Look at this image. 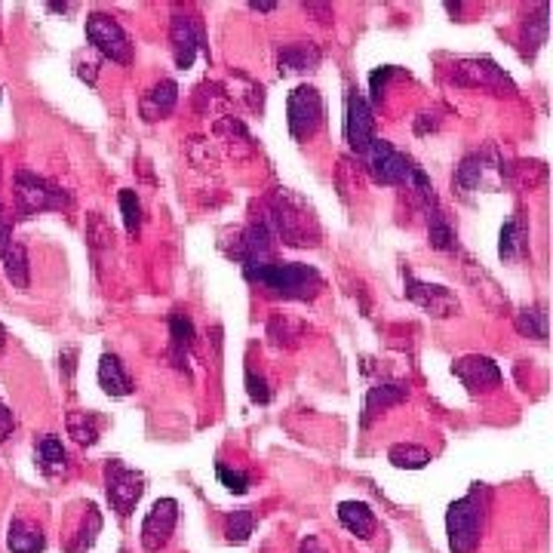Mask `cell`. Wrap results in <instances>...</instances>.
<instances>
[{"mask_svg": "<svg viewBox=\"0 0 553 553\" xmlns=\"http://www.w3.org/2000/svg\"><path fill=\"white\" fill-rule=\"evenodd\" d=\"M243 277L255 286L268 289L277 299L286 302H311L323 289V277L317 268L302 262H262V265H246Z\"/></svg>", "mask_w": 553, "mask_h": 553, "instance_id": "cell-1", "label": "cell"}, {"mask_svg": "<svg viewBox=\"0 0 553 553\" xmlns=\"http://www.w3.org/2000/svg\"><path fill=\"white\" fill-rule=\"evenodd\" d=\"M268 228L274 231L277 240H283L286 246H317L320 243V225L314 219L311 206L289 194L286 188H277L265 206V216Z\"/></svg>", "mask_w": 553, "mask_h": 553, "instance_id": "cell-2", "label": "cell"}, {"mask_svg": "<svg viewBox=\"0 0 553 553\" xmlns=\"http://www.w3.org/2000/svg\"><path fill=\"white\" fill-rule=\"evenodd\" d=\"M13 194H16V216L31 219L40 212H62L71 209V194H65L50 179L31 173V169H19L13 176Z\"/></svg>", "mask_w": 553, "mask_h": 553, "instance_id": "cell-3", "label": "cell"}, {"mask_svg": "<svg viewBox=\"0 0 553 553\" xmlns=\"http://www.w3.org/2000/svg\"><path fill=\"white\" fill-rule=\"evenodd\" d=\"M477 489L471 495L452 501L449 510H446V535H449V550L452 553H474L480 547L486 504L477 498Z\"/></svg>", "mask_w": 553, "mask_h": 553, "instance_id": "cell-4", "label": "cell"}, {"mask_svg": "<svg viewBox=\"0 0 553 553\" xmlns=\"http://www.w3.org/2000/svg\"><path fill=\"white\" fill-rule=\"evenodd\" d=\"M105 495L111 501L114 514L126 520L145 495V474L126 467L123 461H108L105 464Z\"/></svg>", "mask_w": 553, "mask_h": 553, "instance_id": "cell-5", "label": "cell"}, {"mask_svg": "<svg viewBox=\"0 0 553 553\" xmlns=\"http://www.w3.org/2000/svg\"><path fill=\"white\" fill-rule=\"evenodd\" d=\"M87 40L93 50L117 65H130L133 62V40L123 31V25L114 16L105 13H90L87 16Z\"/></svg>", "mask_w": 553, "mask_h": 553, "instance_id": "cell-6", "label": "cell"}, {"mask_svg": "<svg viewBox=\"0 0 553 553\" xmlns=\"http://www.w3.org/2000/svg\"><path fill=\"white\" fill-rule=\"evenodd\" d=\"M363 163L375 185H406L412 166H415L403 151H397L388 139H378V136L363 151Z\"/></svg>", "mask_w": 553, "mask_h": 553, "instance_id": "cell-7", "label": "cell"}, {"mask_svg": "<svg viewBox=\"0 0 553 553\" xmlns=\"http://www.w3.org/2000/svg\"><path fill=\"white\" fill-rule=\"evenodd\" d=\"M323 117H326V105H323V96L314 87H295L289 93L286 123H289V136L292 139H299V142L311 139L323 126Z\"/></svg>", "mask_w": 553, "mask_h": 553, "instance_id": "cell-8", "label": "cell"}, {"mask_svg": "<svg viewBox=\"0 0 553 553\" xmlns=\"http://www.w3.org/2000/svg\"><path fill=\"white\" fill-rule=\"evenodd\" d=\"M274 243H277V237L268 228V222L265 219H255L243 231L234 234V246H225V252L246 268V265L274 262Z\"/></svg>", "mask_w": 553, "mask_h": 553, "instance_id": "cell-9", "label": "cell"}, {"mask_svg": "<svg viewBox=\"0 0 553 553\" xmlns=\"http://www.w3.org/2000/svg\"><path fill=\"white\" fill-rule=\"evenodd\" d=\"M176 523H179V501L176 498H157L145 514V523H142V547L148 553L163 550L166 541L176 532Z\"/></svg>", "mask_w": 553, "mask_h": 553, "instance_id": "cell-10", "label": "cell"}, {"mask_svg": "<svg viewBox=\"0 0 553 553\" xmlns=\"http://www.w3.org/2000/svg\"><path fill=\"white\" fill-rule=\"evenodd\" d=\"M203 25L197 16L188 13H173V22H169V44H173V59L176 68L188 71L197 59V53L203 50Z\"/></svg>", "mask_w": 553, "mask_h": 553, "instance_id": "cell-11", "label": "cell"}, {"mask_svg": "<svg viewBox=\"0 0 553 553\" xmlns=\"http://www.w3.org/2000/svg\"><path fill=\"white\" fill-rule=\"evenodd\" d=\"M345 139L348 145L363 154L372 142H375V117H372V105L366 102L363 93L351 90L345 99Z\"/></svg>", "mask_w": 553, "mask_h": 553, "instance_id": "cell-12", "label": "cell"}, {"mask_svg": "<svg viewBox=\"0 0 553 553\" xmlns=\"http://www.w3.org/2000/svg\"><path fill=\"white\" fill-rule=\"evenodd\" d=\"M452 80L461 83V87H483V90H492V93H514V83L510 77L489 59H464L455 65L452 71Z\"/></svg>", "mask_w": 553, "mask_h": 553, "instance_id": "cell-13", "label": "cell"}, {"mask_svg": "<svg viewBox=\"0 0 553 553\" xmlns=\"http://www.w3.org/2000/svg\"><path fill=\"white\" fill-rule=\"evenodd\" d=\"M452 375L461 381V385L471 391V394H483L501 385V369L495 360L480 357V354H467L461 360L452 363Z\"/></svg>", "mask_w": 553, "mask_h": 553, "instance_id": "cell-14", "label": "cell"}, {"mask_svg": "<svg viewBox=\"0 0 553 553\" xmlns=\"http://www.w3.org/2000/svg\"><path fill=\"white\" fill-rule=\"evenodd\" d=\"M406 295L409 299L424 311V314H431L437 320L443 317H452L458 311V299H455V292L449 286H437V283H421L415 277H406Z\"/></svg>", "mask_w": 553, "mask_h": 553, "instance_id": "cell-15", "label": "cell"}, {"mask_svg": "<svg viewBox=\"0 0 553 553\" xmlns=\"http://www.w3.org/2000/svg\"><path fill=\"white\" fill-rule=\"evenodd\" d=\"M406 400H409V385H403V381H381V385L369 388L363 403V428H369L381 412H388L391 406H400Z\"/></svg>", "mask_w": 553, "mask_h": 553, "instance_id": "cell-16", "label": "cell"}, {"mask_svg": "<svg viewBox=\"0 0 553 553\" xmlns=\"http://www.w3.org/2000/svg\"><path fill=\"white\" fill-rule=\"evenodd\" d=\"M323 53L311 40H299V44H286L277 50V68L280 74H302V71H314L320 65Z\"/></svg>", "mask_w": 553, "mask_h": 553, "instance_id": "cell-17", "label": "cell"}, {"mask_svg": "<svg viewBox=\"0 0 553 553\" xmlns=\"http://www.w3.org/2000/svg\"><path fill=\"white\" fill-rule=\"evenodd\" d=\"M216 136H219V142H225V148L237 157V160H243V157H249L252 151H255V142H252V136H249V130L243 126V120L240 117H234V114H222L219 120H216Z\"/></svg>", "mask_w": 553, "mask_h": 553, "instance_id": "cell-18", "label": "cell"}, {"mask_svg": "<svg viewBox=\"0 0 553 553\" xmlns=\"http://www.w3.org/2000/svg\"><path fill=\"white\" fill-rule=\"evenodd\" d=\"M338 520H342V526L360 541H369L378 529L375 510L366 501H342L338 504Z\"/></svg>", "mask_w": 553, "mask_h": 553, "instance_id": "cell-19", "label": "cell"}, {"mask_svg": "<svg viewBox=\"0 0 553 553\" xmlns=\"http://www.w3.org/2000/svg\"><path fill=\"white\" fill-rule=\"evenodd\" d=\"M176 102H179V87H176V80H160L157 87H151V90L145 93V99H142V117H145L148 123L163 120V117L173 114Z\"/></svg>", "mask_w": 553, "mask_h": 553, "instance_id": "cell-20", "label": "cell"}, {"mask_svg": "<svg viewBox=\"0 0 553 553\" xmlns=\"http://www.w3.org/2000/svg\"><path fill=\"white\" fill-rule=\"evenodd\" d=\"M191 348H194V323L188 314L176 311L169 317V357H173L176 369H185Z\"/></svg>", "mask_w": 553, "mask_h": 553, "instance_id": "cell-21", "label": "cell"}, {"mask_svg": "<svg viewBox=\"0 0 553 553\" xmlns=\"http://www.w3.org/2000/svg\"><path fill=\"white\" fill-rule=\"evenodd\" d=\"M99 388L108 394V397H130L133 394V378L126 375V369H123V363H120V357H114V354H102V360H99Z\"/></svg>", "mask_w": 553, "mask_h": 553, "instance_id": "cell-22", "label": "cell"}, {"mask_svg": "<svg viewBox=\"0 0 553 553\" xmlns=\"http://www.w3.org/2000/svg\"><path fill=\"white\" fill-rule=\"evenodd\" d=\"M302 338H305V323L302 320H295L289 314H271V320H268V342L274 348L292 351V348L302 345Z\"/></svg>", "mask_w": 553, "mask_h": 553, "instance_id": "cell-23", "label": "cell"}, {"mask_svg": "<svg viewBox=\"0 0 553 553\" xmlns=\"http://www.w3.org/2000/svg\"><path fill=\"white\" fill-rule=\"evenodd\" d=\"M7 547H10V553H44L47 538H44V532H40V526L16 517L7 529Z\"/></svg>", "mask_w": 553, "mask_h": 553, "instance_id": "cell-24", "label": "cell"}, {"mask_svg": "<svg viewBox=\"0 0 553 553\" xmlns=\"http://www.w3.org/2000/svg\"><path fill=\"white\" fill-rule=\"evenodd\" d=\"M37 464L47 477H59L68 471V455H65V446L56 434H47V437L37 440Z\"/></svg>", "mask_w": 553, "mask_h": 553, "instance_id": "cell-25", "label": "cell"}, {"mask_svg": "<svg viewBox=\"0 0 553 553\" xmlns=\"http://www.w3.org/2000/svg\"><path fill=\"white\" fill-rule=\"evenodd\" d=\"M0 262H4V271H7V280L16 286V289H28L31 283V268H28V252L19 240H13L4 252H0Z\"/></svg>", "mask_w": 553, "mask_h": 553, "instance_id": "cell-26", "label": "cell"}, {"mask_svg": "<svg viewBox=\"0 0 553 553\" xmlns=\"http://www.w3.org/2000/svg\"><path fill=\"white\" fill-rule=\"evenodd\" d=\"M424 209H428V240H431V246L440 249V252H455L458 240H455V231H452L449 219L443 216V209L437 203L424 206Z\"/></svg>", "mask_w": 553, "mask_h": 553, "instance_id": "cell-27", "label": "cell"}, {"mask_svg": "<svg viewBox=\"0 0 553 553\" xmlns=\"http://www.w3.org/2000/svg\"><path fill=\"white\" fill-rule=\"evenodd\" d=\"M483 169H486V160H483V154H467V157L461 160V166L455 169L452 188H455L461 197L474 194V191L480 188V182H483Z\"/></svg>", "mask_w": 553, "mask_h": 553, "instance_id": "cell-28", "label": "cell"}, {"mask_svg": "<svg viewBox=\"0 0 553 553\" xmlns=\"http://www.w3.org/2000/svg\"><path fill=\"white\" fill-rule=\"evenodd\" d=\"M99 415L93 412H68L65 418V428H68V437H74V443L80 446H96L99 443Z\"/></svg>", "mask_w": 553, "mask_h": 553, "instance_id": "cell-29", "label": "cell"}, {"mask_svg": "<svg viewBox=\"0 0 553 553\" xmlns=\"http://www.w3.org/2000/svg\"><path fill=\"white\" fill-rule=\"evenodd\" d=\"M388 461L400 467V471H421V467L431 464V452L415 443H394L388 449Z\"/></svg>", "mask_w": 553, "mask_h": 553, "instance_id": "cell-30", "label": "cell"}, {"mask_svg": "<svg viewBox=\"0 0 553 553\" xmlns=\"http://www.w3.org/2000/svg\"><path fill=\"white\" fill-rule=\"evenodd\" d=\"M99 532H102V514L96 504H87V517H83V526L77 529L74 541H68V553H87L96 544Z\"/></svg>", "mask_w": 553, "mask_h": 553, "instance_id": "cell-31", "label": "cell"}, {"mask_svg": "<svg viewBox=\"0 0 553 553\" xmlns=\"http://www.w3.org/2000/svg\"><path fill=\"white\" fill-rule=\"evenodd\" d=\"M517 332L520 335H529V338H538V342H544L547 338V308L544 305H532V308H523L517 314Z\"/></svg>", "mask_w": 553, "mask_h": 553, "instance_id": "cell-32", "label": "cell"}, {"mask_svg": "<svg viewBox=\"0 0 553 553\" xmlns=\"http://www.w3.org/2000/svg\"><path fill=\"white\" fill-rule=\"evenodd\" d=\"M252 529H255V514H252L249 507L234 510V514H228V520H225V538H228V544H246L249 535H252Z\"/></svg>", "mask_w": 553, "mask_h": 553, "instance_id": "cell-33", "label": "cell"}, {"mask_svg": "<svg viewBox=\"0 0 553 553\" xmlns=\"http://www.w3.org/2000/svg\"><path fill=\"white\" fill-rule=\"evenodd\" d=\"M117 200H120V212H123V225H126V231L139 234V228H142V203H139L136 191L123 188Z\"/></svg>", "mask_w": 553, "mask_h": 553, "instance_id": "cell-34", "label": "cell"}, {"mask_svg": "<svg viewBox=\"0 0 553 553\" xmlns=\"http://www.w3.org/2000/svg\"><path fill=\"white\" fill-rule=\"evenodd\" d=\"M520 246H523V225L517 219L514 222H504L501 225V234H498V255L507 262V259H514Z\"/></svg>", "mask_w": 553, "mask_h": 553, "instance_id": "cell-35", "label": "cell"}, {"mask_svg": "<svg viewBox=\"0 0 553 553\" xmlns=\"http://www.w3.org/2000/svg\"><path fill=\"white\" fill-rule=\"evenodd\" d=\"M216 477H219V483L228 489V492H234V495H246L249 492V486H252V480H249V474H243V471H231L228 464H216Z\"/></svg>", "mask_w": 553, "mask_h": 553, "instance_id": "cell-36", "label": "cell"}, {"mask_svg": "<svg viewBox=\"0 0 553 553\" xmlns=\"http://www.w3.org/2000/svg\"><path fill=\"white\" fill-rule=\"evenodd\" d=\"M544 37H547V7H541V10H538V16H532V19L526 22V28H523L526 47L532 44V50H529V53H535V50L544 44Z\"/></svg>", "mask_w": 553, "mask_h": 553, "instance_id": "cell-37", "label": "cell"}, {"mask_svg": "<svg viewBox=\"0 0 553 553\" xmlns=\"http://www.w3.org/2000/svg\"><path fill=\"white\" fill-rule=\"evenodd\" d=\"M87 240H90L96 249H99V246H111V240H114L111 228L105 225V219L99 216V212H93L90 222H87Z\"/></svg>", "mask_w": 553, "mask_h": 553, "instance_id": "cell-38", "label": "cell"}, {"mask_svg": "<svg viewBox=\"0 0 553 553\" xmlns=\"http://www.w3.org/2000/svg\"><path fill=\"white\" fill-rule=\"evenodd\" d=\"M246 394L252 403H271V388H268V381L262 375H255L252 369H246Z\"/></svg>", "mask_w": 553, "mask_h": 553, "instance_id": "cell-39", "label": "cell"}, {"mask_svg": "<svg viewBox=\"0 0 553 553\" xmlns=\"http://www.w3.org/2000/svg\"><path fill=\"white\" fill-rule=\"evenodd\" d=\"M397 68L394 65H385V68H375L369 74V87H372V102L378 105L381 99H385V90H388V77H394Z\"/></svg>", "mask_w": 553, "mask_h": 553, "instance_id": "cell-40", "label": "cell"}, {"mask_svg": "<svg viewBox=\"0 0 553 553\" xmlns=\"http://www.w3.org/2000/svg\"><path fill=\"white\" fill-rule=\"evenodd\" d=\"M74 74H77L80 80H87L90 87H93L96 74H99V59H96V56H87V53H80V56L74 59Z\"/></svg>", "mask_w": 553, "mask_h": 553, "instance_id": "cell-41", "label": "cell"}, {"mask_svg": "<svg viewBox=\"0 0 553 553\" xmlns=\"http://www.w3.org/2000/svg\"><path fill=\"white\" fill-rule=\"evenodd\" d=\"M13 431H16V415L4 400H0V443H4Z\"/></svg>", "mask_w": 553, "mask_h": 553, "instance_id": "cell-42", "label": "cell"}, {"mask_svg": "<svg viewBox=\"0 0 553 553\" xmlns=\"http://www.w3.org/2000/svg\"><path fill=\"white\" fill-rule=\"evenodd\" d=\"M10 243H13V222H10L7 212H4V206H0V252H4Z\"/></svg>", "mask_w": 553, "mask_h": 553, "instance_id": "cell-43", "label": "cell"}, {"mask_svg": "<svg viewBox=\"0 0 553 553\" xmlns=\"http://www.w3.org/2000/svg\"><path fill=\"white\" fill-rule=\"evenodd\" d=\"M437 123H440V120H428V114H421V117L415 120V133L424 136L428 130H437Z\"/></svg>", "mask_w": 553, "mask_h": 553, "instance_id": "cell-44", "label": "cell"}, {"mask_svg": "<svg viewBox=\"0 0 553 553\" xmlns=\"http://www.w3.org/2000/svg\"><path fill=\"white\" fill-rule=\"evenodd\" d=\"M299 553H326V550H323V544H320L314 535H308V538L299 544Z\"/></svg>", "mask_w": 553, "mask_h": 553, "instance_id": "cell-45", "label": "cell"}, {"mask_svg": "<svg viewBox=\"0 0 553 553\" xmlns=\"http://www.w3.org/2000/svg\"><path fill=\"white\" fill-rule=\"evenodd\" d=\"M62 357H65V375H68V381H71V375H74V360H77V351H74V348H65V351H62Z\"/></svg>", "mask_w": 553, "mask_h": 553, "instance_id": "cell-46", "label": "cell"}, {"mask_svg": "<svg viewBox=\"0 0 553 553\" xmlns=\"http://www.w3.org/2000/svg\"><path fill=\"white\" fill-rule=\"evenodd\" d=\"M252 10H259V13H271L277 4H274V0H262V4H259V0H252V4H249Z\"/></svg>", "mask_w": 553, "mask_h": 553, "instance_id": "cell-47", "label": "cell"}, {"mask_svg": "<svg viewBox=\"0 0 553 553\" xmlns=\"http://www.w3.org/2000/svg\"><path fill=\"white\" fill-rule=\"evenodd\" d=\"M4 345H7V329L0 326V351H4Z\"/></svg>", "mask_w": 553, "mask_h": 553, "instance_id": "cell-48", "label": "cell"}]
</instances>
